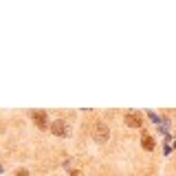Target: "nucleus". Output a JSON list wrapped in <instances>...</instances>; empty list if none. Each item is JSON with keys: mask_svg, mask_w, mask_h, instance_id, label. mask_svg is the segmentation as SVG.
I'll use <instances>...</instances> for the list:
<instances>
[{"mask_svg": "<svg viewBox=\"0 0 176 176\" xmlns=\"http://www.w3.org/2000/svg\"><path fill=\"white\" fill-rule=\"evenodd\" d=\"M126 123L132 126V128H136V126L143 123V119H141V115H136V112H126Z\"/></svg>", "mask_w": 176, "mask_h": 176, "instance_id": "2", "label": "nucleus"}, {"mask_svg": "<svg viewBox=\"0 0 176 176\" xmlns=\"http://www.w3.org/2000/svg\"><path fill=\"white\" fill-rule=\"evenodd\" d=\"M51 130H53V134H57V136H64V134H66V126H64V121H53Z\"/></svg>", "mask_w": 176, "mask_h": 176, "instance_id": "3", "label": "nucleus"}, {"mask_svg": "<svg viewBox=\"0 0 176 176\" xmlns=\"http://www.w3.org/2000/svg\"><path fill=\"white\" fill-rule=\"evenodd\" d=\"M33 119L38 121L40 128H46V115H44V112H33Z\"/></svg>", "mask_w": 176, "mask_h": 176, "instance_id": "4", "label": "nucleus"}, {"mask_svg": "<svg viewBox=\"0 0 176 176\" xmlns=\"http://www.w3.org/2000/svg\"><path fill=\"white\" fill-rule=\"evenodd\" d=\"M143 145H145V150H152V139L145 136V139H143Z\"/></svg>", "mask_w": 176, "mask_h": 176, "instance_id": "5", "label": "nucleus"}, {"mask_svg": "<svg viewBox=\"0 0 176 176\" xmlns=\"http://www.w3.org/2000/svg\"><path fill=\"white\" fill-rule=\"evenodd\" d=\"M16 176H29V172H26V170H18Z\"/></svg>", "mask_w": 176, "mask_h": 176, "instance_id": "6", "label": "nucleus"}, {"mask_svg": "<svg viewBox=\"0 0 176 176\" xmlns=\"http://www.w3.org/2000/svg\"><path fill=\"white\" fill-rule=\"evenodd\" d=\"M108 136H110V130H108V126L106 123H95V141L97 143H106L108 141Z\"/></svg>", "mask_w": 176, "mask_h": 176, "instance_id": "1", "label": "nucleus"}]
</instances>
